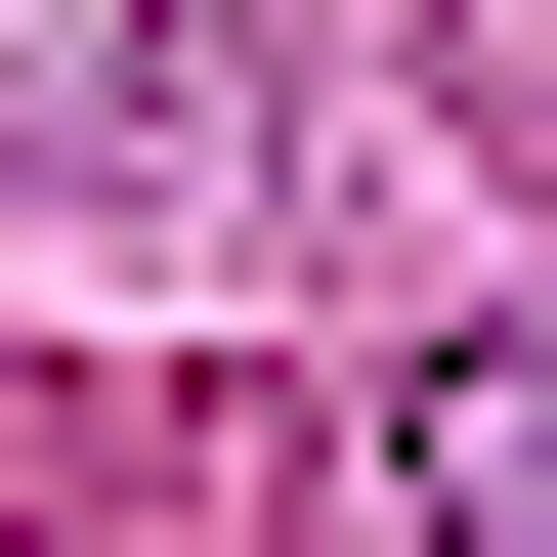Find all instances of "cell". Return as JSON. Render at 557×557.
<instances>
[{
	"label": "cell",
	"mask_w": 557,
	"mask_h": 557,
	"mask_svg": "<svg viewBox=\"0 0 557 557\" xmlns=\"http://www.w3.org/2000/svg\"><path fill=\"white\" fill-rule=\"evenodd\" d=\"M429 557H557V344H472V386H429Z\"/></svg>",
	"instance_id": "1"
}]
</instances>
